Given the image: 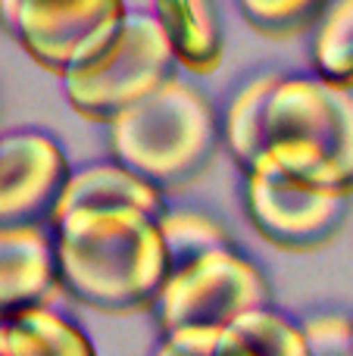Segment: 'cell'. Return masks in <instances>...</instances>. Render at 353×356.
I'll use <instances>...</instances> for the list:
<instances>
[{
	"instance_id": "obj_1",
	"label": "cell",
	"mask_w": 353,
	"mask_h": 356,
	"mask_svg": "<svg viewBox=\"0 0 353 356\" xmlns=\"http://www.w3.org/2000/svg\"><path fill=\"white\" fill-rule=\"evenodd\" d=\"M56 225L60 282L75 300L110 316L160 303L172 269L156 219L138 209H79Z\"/></svg>"
},
{
	"instance_id": "obj_2",
	"label": "cell",
	"mask_w": 353,
	"mask_h": 356,
	"mask_svg": "<svg viewBox=\"0 0 353 356\" xmlns=\"http://www.w3.org/2000/svg\"><path fill=\"white\" fill-rule=\"evenodd\" d=\"M269 147L247 175L353 197V94L322 79H281L269 100Z\"/></svg>"
},
{
	"instance_id": "obj_3",
	"label": "cell",
	"mask_w": 353,
	"mask_h": 356,
	"mask_svg": "<svg viewBox=\"0 0 353 356\" xmlns=\"http://www.w3.org/2000/svg\"><path fill=\"white\" fill-rule=\"evenodd\" d=\"M216 144L213 106L179 79L110 122L113 156L160 191L194 181L216 156Z\"/></svg>"
},
{
	"instance_id": "obj_4",
	"label": "cell",
	"mask_w": 353,
	"mask_h": 356,
	"mask_svg": "<svg viewBox=\"0 0 353 356\" xmlns=\"http://www.w3.org/2000/svg\"><path fill=\"white\" fill-rule=\"evenodd\" d=\"M175 54L156 16H129L113 44L63 79L66 100L88 122L110 125L172 81Z\"/></svg>"
},
{
	"instance_id": "obj_5",
	"label": "cell",
	"mask_w": 353,
	"mask_h": 356,
	"mask_svg": "<svg viewBox=\"0 0 353 356\" xmlns=\"http://www.w3.org/2000/svg\"><path fill=\"white\" fill-rule=\"evenodd\" d=\"M269 282L250 259L219 250L172 272L160 297V325L166 334L181 328H229L241 316L269 309Z\"/></svg>"
},
{
	"instance_id": "obj_6",
	"label": "cell",
	"mask_w": 353,
	"mask_h": 356,
	"mask_svg": "<svg viewBox=\"0 0 353 356\" xmlns=\"http://www.w3.org/2000/svg\"><path fill=\"white\" fill-rule=\"evenodd\" d=\"M122 0H22L13 35L41 69L66 79L122 31Z\"/></svg>"
},
{
	"instance_id": "obj_7",
	"label": "cell",
	"mask_w": 353,
	"mask_h": 356,
	"mask_svg": "<svg viewBox=\"0 0 353 356\" xmlns=\"http://www.w3.org/2000/svg\"><path fill=\"white\" fill-rule=\"evenodd\" d=\"M72 169L54 138L16 131L0 138V232L56 219Z\"/></svg>"
},
{
	"instance_id": "obj_8",
	"label": "cell",
	"mask_w": 353,
	"mask_h": 356,
	"mask_svg": "<svg viewBox=\"0 0 353 356\" xmlns=\"http://www.w3.org/2000/svg\"><path fill=\"white\" fill-rule=\"evenodd\" d=\"M247 213L254 228L272 247L310 253L329 247L341 234L350 216V197L247 175Z\"/></svg>"
},
{
	"instance_id": "obj_9",
	"label": "cell",
	"mask_w": 353,
	"mask_h": 356,
	"mask_svg": "<svg viewBox=\"0 0 353 356\" xmlns=\"http://www.w3.org/2000/svg\"><path fill=\"white\" fill-rule=\"evenodd\" d=\"M56 291V247L44 228L0 232V325L47 309Z\"/></svg>"
},
{
	"instance_id": "obj_10",
	"label": "cell",
	"mask_w": 353,
	"mask_h": 356,
	"mask_svg": "<svg viewBox=\"0 0 353 356\" xmlns=\"http://www.w3.org/2000/svg\"><path fill=\"white\" fill-rule=\"evenodd\" d=\"M79 209H138L156 222L166 216L163 191L122 163H97L72 172L56 209V222Z\"/></svg>"
},
{
	"instance_id": "obj_11",
	"label": "cell",
	"mask_w": 353,
	"mask_h": 356,
	"mask_svg": "<svg viewBox=\"0 0 353 356\" xmlns=\"http://www.w3.org/2000/svg\"><path fill=\"white\" fill-rule=\"evenodd\" d=\"M156 19L179 66L194 75L216 72L225 47L216 0H156Z\"/></svg>"
},
{
	"instance_id": "obj_12",
	"label": "cell",
	"mask_w": 353,
	"mask_h": 356,
	"mask_svg": "<svg viewBox=\"0 0 353 356\" xmlns=\"http://www.w3.org/2000/svg\"><path fill=\"white\" fill-rule=\"evenodd\" d=\"M279 81L281 75L254 79L235 94L229 113H225V144L244 172H250L269 147V100H272Z\"/></svg>"
},
{
	"instance_id": "obj_13",
	"label": "cell",
	"mask_w": 353,
	"mask_h": 356,
	"mask_svg": "<svg viewBox=\"0 0 353 356\" xmlns=\"http://www.w3.org/2000/svg\"><path fill=\"white\" fill-rule=\"evenodd\" d=\"M0 356H97L79 325L54 309L0 325Z\"/></svg>"
},
{
	"instance_id": "obj_14",
	"label": "cell",
	"mask_w": 353,
	"mask_h": 356,
	"mask_svg": "<svg viewBox=\"0 0 353 356\" xmlns=\"http://www.w3.org/2000/svg\"><path fill=\"white\" fill-rule=\"evenodd\" d=\"M216 356H310L304 325L275 309H256L222 328Z\"/></svg>"
},
{
	"instance_id": "obj_15",
	"label": "cell",
	"mask_w": 353,
	"mask_h": 356,
	"mask_svg": "<svg viewBox=\"0 0 353 356\" xmlns=\"http://www.w3.org/2000/svg\"><path fill=\"white\" fill-rule=\"evenodd\" d=\"M313 66L325 85L353 91V0H338L322 16L313 41Z\"/></svg>"
},
{
	"instance_id": "obj_16",
	"label": "cell",
	"mask_w": 353,
	"mask_h": 356,
	"mask_svg": "<svg viewBox=\"0 0 353 356\" xmlns=\"http://www.w3.org/2000/svg\"><path fill=\"white\" fill-rule=\"evenodd\" d=\"M160 232H163V244H166L169 269L172 272L185 269V266L197 263V259L210 257V253L231 250L229 232L216 219H210L204 213H191V209L166 213L160 219Z\"/></svg>"
},
{
	"instance_id": "obj_17",
	"label": "cell",
	"mask_w": 353,
	"mask_h": 356,
	"mask_svg": "<svg viewBox=\"0 0 353 356\" xmlns=\"http://www.w3.org/2000/svg\"><path fill=\"white\" fill-rule=\"evenodd\" d=\"M247 25L266 38H294L322 22L329 0H238Z\"/></svg>"
},
{
	"instance_id": "obj_18",
	"label": "cell",
	"mask_w": 353,
	"mask_h": 356,
	"mask_svg": "<svg viewBox=\"0 0 353 356\" xmlns=\"http://www.w3.org/2000/svg\"><path fill=\"white\" fill-rule=\"evenodd\" d=\"M310 356H353V319L341 313H322L304 322Z\"/></svg>"
},
{
	"instance_id": "obj_19",
	"label": "cell",
	"mask_w": 353,
	"mask_h": 356,
	"mask_svg": "<svg viewBox=\"0 0 353 356\" xmlns=\"http://www.w3.org/2000/svg\"><path fill=\"white\" fill-rule=\"evenodd\" d=\"M219 338V328H181L166 334L154 356H216Z\"/></svg>"
},
{
	"instance_id": "obj_20",
	"label": "cell",
	"mask_w": 353,
	"mask_h": 356,
	"mask_svg": "<svg viewBox=\"0 0 353 356\" xmlns=\"http://www.w3.org/2000/svg\"><path fill=\"white\" fill-rule=\"evenodd\" d=\"M19 10H22V0H0V22H3V29L16 31Z\"/></svg>"
}]
</instances>
